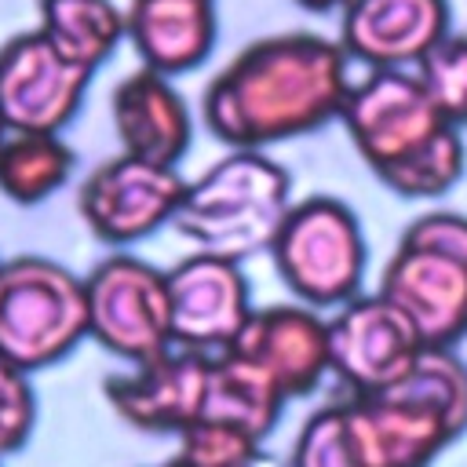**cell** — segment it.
Returning a JSON list of instances; mask_svg holds the SVG:
<instances>
[{"mask_svg":"<svg viewBox=\"0 0 467 467\" xmlns=\"http://www.w3.org/2000/svg\"><path fill=\"white\" fill-rule=\"evenodd\" d=\"M347 51L317 33H277L248 44L212 77L201 99L208 131L230 150H263L343 113Z\"/></svg>","mask_w":467,"mask_h":467,"instance_id":"1","label":"cell"},{"mask_svg":"<svg viewBox=\"0 0 467 467\" xmlns=\"http://www.w3.org/2000/svg\"><path fill=\"white\" fill-rule=\"evenodd\" d=\"M288 208V171L263 150H234L186 186L171 226L193 241L197 252L241 263L270 252Z\"/></svg>","mask_w":467,"mask_h":467,"instance_id":"2","label":"cell"},{"mask_svg":"<svg viewBox=\"0 0 467 467\" xmlns=\"http://www.w3.org/2000/svg\"><path fill=\"white\" fill-rule=\"evenodd\" d=\"M379 296L409 317L423 347H456L467 336V215L412 219L383 270Z\"/></svg>","mask_w":467,"mask_h":467,"instance_id":"3","label":"cell"},{"mask_svg":"<svg viewBox=\"0 0 467 467\" xmlns=\"http://www.w3.org/2000/svg\"><path fill=\"white\" fill-rule=\"evenodd\" d=\"M88 336L84 277L44 255L0 259V358L22 372L66 358Z\"/></svg>","mask_w":467,"mask_h":467,"instance_id":"4","label":"cell"},{"mask_svg":"<svg viewBox=\"0 0 467 467\" xmlns=\"http://www.w3.org/2000/svg\"><path fill=\"white\" fill-rule=\"evenodd\" d=\"M274 270L310 306H343L361 296L365 234L358 215L336 197L296 201L270 244Z\"/></svg>","mask_w":467,"mask_h":467,"instance_id":"5","label":"cell"},{"mask_svg":"<svg viewBox=\"0 0 467 467\" xmlns=\"http://www.w3.org/2000/svg\"><path fill=\"white\" fill-rule=\"evenodd\" d=\"M88 296V336L131 361H153L175 347L171 339V306L168 277L139 255H109L84 277Z\"/></svg>","mask_w":467,"mask_h":467,"instance_id":"6","label":"cell"},{"mask_svg":"<svg viewBox=\"0 0 467 467\" xmlns=\"http://www.w3.org/2000/svg\"><path fill=\"white\" fill-rule=\"evenodd\" d=\"M339 120L372 175L449 128L431 106L416 73L405 69H372L361 84H350Z\"/></svg>","mask_w":467,"mask_h":467,"instance_id":"7","label":"cell"},{"mask_svg":"<svg viewBox=\"0 0 467 467\" xmlns=\"http://www.w3.org/2000/svg\"><path fill=\"white\" fill-rule=\"evenodd\" d=\"M186 186L190 182L171 164H153L120 153L84 179L77 204L99 241L131 244L175 219Z\"/></svg>","mask_w":467,"mask_h":467,"instance_id":"8","label":"cell"},{"mask_svg":"<svg viewBox=\"0 0 467 467\" xmlns=\"http://www.w3.org/2000/svg\"><path fill=\"white\" fill-rule=\"evenodd\" d=\"M91 69L69 62L40 29L0 47V120L7 131L58 135L80 109Z\"/></svg>","mask_w":467,"mask_h":467,"instance_id":"9","label":"cell"},{"mask_svg":"<svg viewBox=\"0 0 467 467\" xmlns=\"http://www.w3.org/2000/svg\"><path fill=\"white\" fill-rule=\"evenodd\" d=\"M420 350L423 339L409 317L379 292L354 296L328 321V365L354 394H379L394 387Z\"/></svg>","mask_w":467,"mask_h":467,"instance_id":"10","label":"cell"},{"mask_svg":"<svg viewBox=\"0 0 467 467\" xmlns=\"http://www.w3.org/2000/svg\"><path fill=\"white\" fill-rule=\"evenodd\" d=\"M168 277V306H171V339L179 350L193 354H223L244 328L252 303L241 263L197 252L179 259Z\"/></svg>","mask_w":467,"mask_h":467,"instance_id":"11","label":"cell"},{"mask_svg":"<svg viewBox=\"0 0 467 467\" xmlns=\"http://www.w3.org/2000/svg\"><path fill=\"white\" fill-rule=\"evenodd\" d=\"M208 354L168 350L153 361L131 365V372H117L102 383L113 412L135 431L150 434H179L204 409L208 383Z\"/></svg>","mask_w":467,"mask_h":467,"instance_id":"12","label":"cell"},{"mask_svg":"<svg viewBox=\"0 0 467 467\" xmlns=\"http://www.w3.org/2000/svg\"><path fill=\"white\" fill-rule=\"evenodd\" d=\"M449 33V0H350L339 44L372 69L416 66Z\"/></svg>","mask_w":467,"mask_h":467,"instance_id":"13","label":"cell"},{"mask_svg":"<svg viewBox=\"0 0 467 467\" xmlns=\"http://www.w3.org/2000/svg\"><path fill=\"white\" fill-rule=\"evenodd\" d=\"M234 354L259 365L285 398L310 394L328 365V321H321L306 306H263L252 310L237 339Z\"/></svg>","mask_w":467,"mask_h":467,"instance_id":"14","label":"cell"},{"mask_svg":"<svg viewBox=\"0 0 467 467\" xmlns=\"http://www.w3.org/2000/svg\"><path fill=\"white\" fill-rule=\"evenodd\" d=\"M113 128L128 157L153 161V164H179L190 139H193V120L182 102V95L171 88L164 73L139 69L124 77L113 88Z\"/></svg>","mask_w":467,"mask_h":467,"instance_id":"15","label":"cell"},{"mask_svg":"<svg viewBox=\"0 0 467 467\" xmlns=\"http://www.w3.org/2000/svg\"><path fill=\"white\" fill-rule=\"evenodd\" d=\"M215 0H131L124 36L153 73L197 69L215 47Z\"/></svg>","mask_w":467,"mask_h":467,"instance_id":"16","label":"cell"},{"mask_svg":"<svg viewBox=\"0 0 467 467\" xmlns=\"http://www.w3.org/2000/svg\"><path fill=\"white\" fill-rule=\"evenodd\" d=\"M347 409L372 467H431L434 456L456 441L441 416L390 390L358 394L347 401Z\"/></svg>","mask_w":467,"mask_h":467,"instance_id":"17","label":"cell"},{"mask_svg":"<svg viewBox=\"0 0 467 467\" xmlns=\"http://www.w3.org/2000/svg\"><path fill=\"white\" fill-rule=\"evenodd\" d=\"M281 387L248 358L223 350L208 361V383H204V420L230 423L237 431H248L252 438H266L285 409Z\"/></svg>","mask_w":467,"mask_h":467,"instance_id":"18","label":"cell"},{"mask_svg":"<svg viewBox=\"0 0 467 467\" xmlns=\"http://www.w3.org/2000/svg\"><path fill=\"white\" fill-rule=\"evenodd\" d=\"M40 33L95 73L124 36V11L113 0H40Z\"/></svg>","mask_w":467,"mask_h":467,"instance_id":"19","label":"cell"},{"mask_svg":"<svg viewBox=\"0 0 467 467\" xmlns=\"http://www.w3.org/2000/svg\"><path fill=\"white\" fill-rule=\"evenodd\" d=\"M77 157L51 131H7L0 150V193L22 208L47 201L66 186Z\"/></svg>","mask_w":467,"mask_h":467,"instance_id":"20","label":"cell"},{"mask_svg":"<svg viewBox=\"0 0 467 467\" xmlns=\"http://www.w3.org/2000/svg\"><path fill=\"white\" fill-rule=\"evenodd\" d=\"M387 390L441 416L456 438L467 431V365L452 354V347H423L412 368Z\"/></svg>","mask_w":467,"mask_h":467,"instance_id":"21","label":"cell"},{"mask_svg":"<svg viewBox=\"0 0 467 467\" xmlns=\"http://www.w3.org/2000/svg\"><path fill=\"white\" fill-rule=\"evenodd\" d=\"M460 175H463V142H460V131L456 128H445L431 142H423L420 150H412L409 157H401L398 164L383 168L376 179L387 190H394L398 197L431 201V197L449 193Z\"/></svg>","mask_w":467,"mask_h":467,"instance_id":"22","label":"cell"},{"mask_svg":"<svg viewBox=\"0 0 467 467\" xmlns=\"http://www.w3.org/2000/svg\"><path fill=\"white\" fill-rule=\"evenodd\" d=\"M292 467H372L347 401L325 405L303 423L292 452Z\"/></svg>","mask_w":467,"mask_h":467,"instance_id":"23","label":"cell"},{"mask_svg":"<svg viewBox=\"0 0 467 467\" xmlns=\"http://www.w3.org/2000/svg\"><path fill=\"white\" fill-rule=\"evenodd\" d=\"M416 80L423 84L431 106L449 128L467 124V36L463 33L449 29L416 62Z\"/></svg>","mask_w":467,"mask_h":467,"instance_id":"24","label":"cell"},{"mask_svg":"<svg viewBox=\"0 0 467 467\" xmlns=\"http://www.w3.org/2000/svg\"><path fill=\"white\" fill-rule=\"evenodd\" d=\"M255 456H259V438L201 416L186 431H179V445L168 467H252Z\"/></svg>","mask_w":467,"mask_h":467,"instance_id":"25","label":"cell"},{"mask_svg":"<svg viewBox=\"0 0 467 467\" xmlns=\"http://www.w3.org/2000/svg\"><path fill=\"white\" fill-rule=\"evenodd\" d=\"M33 420H36V398L29 387V372L0 358V460L26 445Z\"/></svg>","mask_w":467,"mask_h":467,"instance_id":"26","label":"cell"},{"mask_svg":"<svg viewBox=\"0 0 467 467\" xmlns=\"http://www.w3.org/2000/svg\"><path fill=\"white\" fill-rule=\"evenodd\" d=\"M299 7H306V11H314V15H325V11H343L350 0H296Z\"/></svg>","mask_w":467,"mask_h":467,"instance_id":"27","label":"cell"},{"mask_svg":"<svg viewBox=\"0 0 467 467\" xmlns=\"http://www.w3.org/2000/svg\"><path fill=\"white\" fill-rule=\"evenodd\" d=\"M4 139H7V128H4V120H0V150H4Z\"/></svg>","mask_w":467,"mask_h":467,"instance_id":"28","label":"cell"},{"mask_svg":"<svg viewBox=\"0 0 467 467\" xmlns=\"http://www.w3.org/2000/svg\"><path fill=\"white\" fill-rule=\"evenodd\" d=\"M164 467H168V463H164Z\"/></svg>","mask_w":467,"mask_h":467,"instance_id":"29","label":"cell"}]
</instances>
